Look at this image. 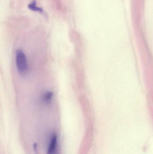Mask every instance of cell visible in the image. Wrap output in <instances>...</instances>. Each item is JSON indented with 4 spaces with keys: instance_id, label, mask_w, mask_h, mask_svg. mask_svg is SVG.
<instances>
[{
    "instance_id": "obj_1",
    "label": "cell",
    "mask_w": 153,
    "mask_h": 154,
    "mask_svg": "<svg viewBox=\"0 0 153 154\" xmlns=\"http://www.w3.org/2000/svg\"><path fill=\"white\" fill-rule=\"evenodd\" d=\"M15 60L19 74L22 76L25 75L28 72V63L26 56L21 50L19 49L16 51Z\"/></svg>"
},
{
    "instance_id": "obj_2",
    "label": "cell",
    "mask_w": 153,
    "mask_h": 154,
    "mask_svg": "<svg viewBox=\"0 0 153 154\" xmlns=\"http://www.w3.org/2000/svg\"><path fill=\"white\" fill-rule=\"evenodd\" d=\"M57 143V136L55 134H54L52 136L51 142L49 144L47 154H55Z\"/></svg>"
},
{
    "instance_id": "obj_3",
    "label": "cell",
    "mask_w": 153,
    "mask_h": 154,
    "mask_svg": "<svg viewBox=\"0 0 153 154\" xmlns=\"http://www.w3.org/2000/svg\"><path fill=\"white\" fill-rule=\"evenodd\" d=\"M53 97V93L52 91H48L44 94L43 96V100L46 104H49L52 100Z\"/></svg>"
},
{
    "instance_id": "obj_4",
    "label": "cell",
    "mask_w": 153,
    "mask_h": 154,
    "mask_svg": "<svg viewBox=\"0 0 153 154\" xmlns=\"http://www.w3.org/2000/svg\"><path fill=\"white\" fill-rule=\"evenodd\" d=\"M54 7L58 11L63 10V4L61 0H51Z\"/></svg>"
},
{
    "instance_id": "obj_5",
    "label": "cell",
    "mask_w": 153,
    "mask_h": 154,
    "mask_svg": "<svg viewBox=\"0 0 153 154\" xmlns=\"http://www.w3.org/2000/svg\"><path fill=\"white\" fill-rule=\"evenodd\" d=\"M33 149L34 152L36 154L38 153V144L37 143H34L33 145Z\"/></svg>"
}]
</instances>
